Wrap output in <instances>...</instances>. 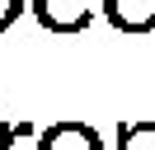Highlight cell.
Wrapping results in <instances>:
<instances>
[{"label": "cell", "mask_w": 155, "mask_h": 150, "mask_svg": "<svg viewBox=\"0 0 155 150\" xmlns=\"http://www.w3.org/2000/svg\"><path fill=\"white\" fill-rule=\"evenodd\" d=\"M117 150H155V122H127L117 131Z\"/></svg>", "instance_id": "cell-4"}, {"label": "cell", "mask_w": 155, "mask_h": 150, "mask_svg": "<svg viewBox=\"0 0 155 150\" xmlns=\"http://www.w3.org/2000/svg\"><path fill=\"white\" fill-rule=\"evenodd\" d=\"M108 24L122 33H155V0H99Z\"/></svg>", "instance_id": "cell-2"}, {"label": "cell", "mask_w": 155, "mask_h": 150, "mask_svg": "<svg viewBox=\"0 0 155 150\" xmlns=\"http://www.w3.org/2000/svg\"><path fill=\"white\" fill-rule=\"evenodd\" d=\"M47 33H85L94 19V0H28Z\"/></svg>", "instance_id": "cell-1"}, {"label": "cell", "mask_w": 155, "mask_h": 150, "mask_svg": "<svg viewBox=\"0 0 155 150\" xmlns=\"http://www.w3.org/2000/svg\"><path fill=\"white\" fill-rule=\"evenodd\" d=\"M24 5H28V0H0V33H5V28L24 14Z\"/></svg>", "instance_id": "cell-5"}, {"label": "cell", "mask_w": 155, "mask_h": 150, "mask_svg": "<svg viewBox=\"0 0 155 150\" xmlns=\"http://www.w3.org/2000/svg\"><path fill=\"white\" fill-rule=\"evenodd\" d=\"M38 150H104V141L85 122H57L38 136Z\"/></svg>", "instance_id": "cell-3"}]
</instances>
